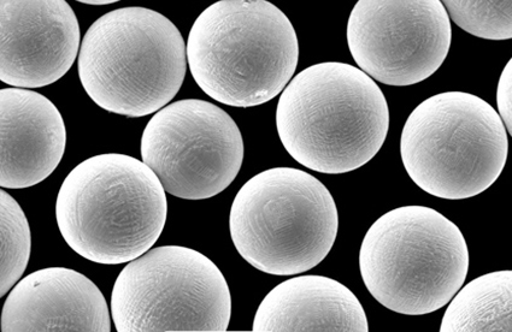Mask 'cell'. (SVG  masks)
Returning <instances> with one entry per match:
<instances>
[{
	"label": "cell",
	"mask_w": 512,
	"mask_h": 332,
	"mask_svg": "<svg viewBox=\"0 0 512 332\" xmlns=\"http://www.w3.org/2000/svg\"><path fill=\"white\" fill-rule=\"evenodd\" d=\"M441 332L512 331V271L476 278L459 289L444 314Z\"/></svg>",
	"instance_id": "cell-15"
},
{
	"label": "cell",
	"mask_w": 512,
	"mask_h": 332,
	"mask_svg": "<svg viewBox=\"0 0 512 332\" xmlns=\"http://www.w3.org/2000/svg\"><path fill=\"white\" fill-rule=\"evenodd\" d=\"M61 112L40 93L0 91V187L22 189L47 179L66 151Z\"/></svg>",
	"instance_id": "cell-12"
},
{
	"label": "cell",
	"mask_w": 512,
	"mask_h": 332,
	"mask_svg": "<svg viewBox=\"0 0 512 332\" xmlns=\"http://www.w3.org/2000/svg\"><path fill=\"white\" fill-rule=\"evenodd\" d=\"M512 62L506 64L498 83L497 104L500 120L503 121L505 129L512 134Z\"/></svg>",
	"instance_id": "cell-18"
},
{
	"label": "cell",
	"mask_w": 512,
	"mask_h": 332,
	"mask_svg": "<svg viewBox=\"0 0 512 332\" xmlns=\"http://www.w3.org/2000/svg\"><path fill=\"white\" fill-rule=\"evenodd\" d=\"M79 47V22L67 2H0V80L8 85H52L73 67Z\"/></svg>",
	"instance_id": "cell-11"
},
{
	"label": "cell",
	"mask_w": 512,
	"mask_h": 332,
	"mask_svg": "<svg viewBox=\"0 0 512 332\" xmlns=\"http://www.w3.org/2000/svg\"><path fill=\"white\" fill-rule=\"evenodd\" d=\"M451 39L450 17L439 0H360L347 23L358 67L388 86H413L437 73Z\"/></svg>",
	"instance_id": "cell-10"
},
{
	"label": "cell",
	"mask_w": 512,
	"mask_h": 332,
	"mask_svg": "<svg viewBox=\"0 0 512 332\" xmlns=\"http://www.w3.org/2000/svg\"><path fill=\"white\" fill-rule=\"evenodd\" d=\"M360 269L374 299L388 310L422 316L452 300L469 270L457 225L431 207H398L382 215L362 242Z\"/></svg>",
	"instance_id": "cell-5"
},
{
	"label": "cell",
	"mask_w": 512,
	"mask_h": 332,
	"mask_svg": "<svg viewBox=\"0 0 512 332\" xmlns=\"http://www.w3.org/2000/svg\"><path fill=\"white\" fill-rule=\"evenodd\" d=\"M0 296H5L26 271L31 257V229L25 212L7 192H0Z\"/></svg>",
	"instance_id": "cell-16"
},
{
	"label": "cell",
	"mask_w": 512,
	"mask_h": 332,
	"mask_svg": "<svg viewBox=\"0 0 512 332\" xmlns=\"http://www.w3.org/2000/svg\"><path fill=\"white\" fill-rule=\"evenodd\" d=\"M187 62L210 98L234 108L266 104L296 73L299 45L288 17L266 0H221L188 35Z\"/></svg>",
	"instance_id": "cell-3"
},
{
	"label": "cell",
	"mask_w": 512,
	"mask_h": 332,
	"mask_svg": "<svg viewBox=\"0 0 512 332\" xmlns=\"http://www.w3.org/2000/svg\"><path fill=\"white\" fill-rule=\"evenodd\" d=\"M2 331H111L107 301L90 278L66 268L33 272L11 290Z\"/></svg>",
	"instance_id": "cell-13"
},
{
	"label": "cell",
	"mask_w": 512,
	"mask_h": 332,
	"mask_svg": "<svg viewBox=\"0 0 512 332\" xmlns=\"http://www.w3.org/2000/svg\"><path fill=\"white\" fill-rule=\"evenodd\" d=\"M282 145L299 164L341 175L372 160L384 146L390 110L381 88L353 65H311L288 83L276 109Z\"/></svg>",
	"instance_id": "cell-1"
},
{
	"label": "cell",
	"mask_w": 512,
	"mask_h": 332,
	"mask_svg": "<svg viewBox=\"0 0 512 332\" xmlns=\"http://www.w3.org/2000/svg\"><path fill=\"white\" fill-rule=\"evenodd\" d=\"M79 3H82V4H87V5H108V4H114V3H117L116 0H107V2H105V0H98V2H88V0H81V2Z\"/></svg>",
	"instance_id": "cell-19"
},
{
	"label": "cell",
	"mask_w": 512,
	"mask_h": 332,
	"mask_svg": "<svg viewBox=\"0 0 512 332\" xmlns=\"http://www.w3.org/2000/svg\"><path fill=\"white\" fill-rule=\"evenodd\" d=\"M253 331H369L357 296L325 276H299L275 287L258 307Z\"/></svg>",
	"instance_id": "cell-14"
},
{
	"label": "cell",
	"mask_w": 512,
	"mask_h": 332,
	"mask_svg": "<svg viewBox=\"0 0 512 332\" xmlns=\"http://www.w3.org/2000/svg\"><path fill=\"white\" fill-rule=\"evenodd\" d=\"M508 133L484 99L445 92L425 100L406 121L400 154L406 173L433 197L462 200L487 191L508 159Z\"/></svg>",
	"instance_id": "cell-7"
},
{
	"label": "cell",
	"mask_w": 512,
	"mask_h": 332,
	"mask_svg": "<svg viewBox=\"0 0 512 332\" xmlns=\"http://www.w3.org/2000/svg\"><path fill=\"white\" fill-rule=\"evenodd\" d=\"M111 313L119 332L227 331L232 298L225 276L208 257L164 246L121 271Z\"/></svg>",
	"instance_id": "cell-8"
},
{
	"label": "cell",
	"mask_w": 512,
	"mask_h": 332,
	"mask_svg": "<svg viewBox=\"0 0 512 332\" xmlns=\"http://www.w3.org/2000/svg\"><path fill=\"white\" fill-rule=\"evenodd\" d=\"M166 191L144 162L126 154H99L62 183L56 219L79 256L104 265L131 263L149 252L166 225Z\"/></svg>",
	"instance_id": "cell-2"
},
{
	"label": "cell",
	"mask_w": 512,
	"mask_h": 332,
	"mask_svg": "<svg viewBox=\"0 0 512 332\" xmlns=\"http://www.w3.org/2000/svg\"><path fill=\"white\" fill-rule=\"evenodd\" d=\"M451 20L463 31L486 40L512 38V2H441Z\"/></svg>",
	"instance_id": "cell-17"
},
{
	"label": "cell",
	"mask_w": 512,
	"mask_h": 332,
	"mask_svg": "<svg viewBox=\"0 0 512 332\" xmlns=\"http://www.w3.org/2000/svg\"><path fill=\"white\" fill-rule=\"evenodd\" d=\"M338 228L331 192L315 176L293 168L253 176L234 198L229 216L240 256L275 276L303 274L322 263Z\"/></svg>",
	"instance_id": "cell-6"
},
{
	"label": "cell",
	"mask_w": 512,
	"mask_h": 332,
	"mask_svg": "<svg viewBox=\"0 0 512 332\" xmlns=\"http://www.w3.org/2000/svg\"><path fill=\"white\" fill-rule=\"evenodd\" d=\"M141 158L176 198H214L232 185L244 160L233 118L199 99L180 100L151 118L141 136Z\"/></svg>",
	"instance_id": "cell-9"
},
{
	"label": "cell",
	"mask_w": 512,
	"mask_h": 332,
	"mask_svg": "<svg viewBox=\"0 0 512 332\" xmlns=\"http://www.w3.org/2000/svg\"><path fill=\"white\" fill-rule=\"evenodd\" d=\"M187 52L172 21L157 11L122 8L88 29L79 52L84 90L99 108L126 117L155 114L184 83Z\"/></svg>",
	"instance_id": "cell-4"
}]
</instances>
